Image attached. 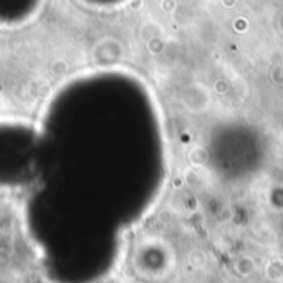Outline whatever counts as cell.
<instances>
[{
  "label": "cell",
  "instance_id": "1",
  "mask_svg": "<svg viewBox=\"0 0 283 283\" xmlns=\"http://www.w3.org/2000/svg\"><path fill=\"white\" fill-rule=\"evenodd\" d=\"M40 5L42 0H0V25H22L37 14Z\"/></svg>",
  "mask_w": 283,
  "mask_h": 283
},
{
  "label": "cell",
  "instance_id": "2",
  "mask_svg": "<svg viewBox=\"0 0 283 283\" xmlns=\"http://www.w3.org/2000/svg\"><path fill=\"white\" fill-rule=\"evenodd\" d=\"M83 2L93 5V7H113V5L123 2V0H83Z\"/></svg>",
  "mask_w": 283,
  "mask_h": 283
}]
</instances>
